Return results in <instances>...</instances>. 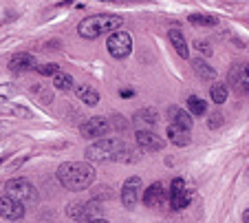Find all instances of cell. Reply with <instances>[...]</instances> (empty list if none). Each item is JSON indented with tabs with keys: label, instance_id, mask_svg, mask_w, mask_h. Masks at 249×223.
Returning a JSON list of instances; mask_svg holds the SVG:
<instances>
[{
	"label": "cell",
	"instance_id": "2e32d148",
	"mask_svg": "<svg viewBox=\"0 0 249 223\" xmlns=\"http://www.w3.org/2000/svg\"><path fill=\"white\" fill-rule=\"evenodd\" d=\"M192 199H194V190L185 186L181 192H177V195L170 197V208L172 210H183V208H188V205L192 204Z\"/></svg>",
	"mask_w": 249,
	"mask_h": 223
},
{
	"label": "cell",
	"instance_id": "8992f818",
	"mask_svg": "<svg viewBox=\"0 0 249 223\" xmlns=\"http://www.w3.org/2000/svg\"><path fill=\"white\" fill-rule=\"evenodd\" d=\"M141 199V179L139 177H128L124 181V188H122V204L124 208L128 210H135L137 204Z\"/></svg>",
	"mask_w": 249,
	"mask_h": 223
},
{
	"label": "cell",
	"instance_id": "83f0119b",
	"mask_svg": "<svg viewBox=\"0 0 249 223\" xmlns=\"http://www.w3.org/2000/svg\"><path fill=\"white\" fill-rule=\"evenodd\" d=\"M36 71H38L40 75H53V73L60 71V67H57V64H53V62H47V64H40V67H36Z\"/></svg>",
	"mask_w": 249,
	"mask_h": 223
},
{
	"label": "cell",
	"instance_id": "277c9868",
	"mask_svg": "<svg viewBox=\"0 0 249 223\" xmlns=\"http://www.w3.org/2000/svg\"><path fill=\"white\" fill-rule=\"evenodd\" d=\"M5 195L14 197V199L22 201V204H33V201L38 199V192H36V186L31 184L29 179H9L5 184Z\"/></svg>",
	"mask_w": 249,
	"mask_h": 223
},
{
	"label": "cell",
	"instance_id": "cb8c5ba5",
	"mask_svg": "<svg viewBox=\"0 0 249 223\" xmlns=\"http://www.w3.org/2000/svg\"><path fill=\"white\" fill-rule=\"evenodd\" d=\"M190 22L203 24V27H214L218 20H216V16H212V14H190Z\"/></svg>",
	"mask_w": 249,
	"mask_h": 223
},
{
	"label": "cell",
	"instance_id": "4fadbf2b",
	"mask_svg": "<svg viewBox=\"0 0 249 223\" xmlns=\"http://www.w3.org/2000/svg\"><path fill=\"white\" fill-rule=\"evenodd\" d=\"M132 122H135L139 129H152V126L159 122V113H157L155 109H141L135 113Z\"/></svg>",
	"mask_w": 249,
	"mask_h": 223
},
{
	"label": "cell",
	"instance_id": "603a6c76",
	"mask_svg": "<svg viewBox=\"0 0 249 223\" xmlns=\"http://www.w3.org/2000/svg\"><path fill=\"white\" fill-rule=\"evenodd\" d=\"M188 111H190V115H205L207 104L198 97V95H190L188 97Z\"/></svg>",
	"mask_w": 249,
	"mask_h": 223
},
{
	"label": "cell",
	"instance_id": "7402d4cb",
	"mask_svg": "<svg viewBox=\"0 0 249 223\" xmlns=\"http://www.w3.org/2000/svg\"><path fill=\"white\" fill-rule=\"evenodd\" d=\"M53 86L55 89H60V91H71L73 89V77L69 75V73H62V71H57V73H53Z\"/></svg>",
	"mask_w": 249,
	"mask_h": 223
},
{
	"label": "cell",
	"instance_id": "4dcf8cb0",
	"mask_svg": "<svg viewBox=\"0 0 249 223\" xmlns=\"http://www.w3.org/2000/svg\"><path fill=\"white\" fill-rule=\"evenodd\" d=\"M194 47L201 49L203 56H212V44L207 42V40H196V42H194Z\"/></svg>",
	"mask_w": 249,
	"mask_h": 223
},
{
	"label": "cell",
	"instance_id": "ba28073f",
	"mask_svg": "<svg viewBox=\"0 0 249 223\" xmlns=\"http://www.w3.org/2000/svg\"><path fill=\"white\" fill-rule=\"evenodd\" d=\"M0 217L9 219V221H18V219H22L24 217L22 201L14 199V197H9V195L0 197Z\"/></svg>",
	"mask_w": 249,
	"mask_h": 223
},
{
	"label": "cell",
	"instance_id": "30bf717a",
	"mask_svg": "<svg viewBox=\"0 0 249 223\" xmlns=\"http://www.w3.org/2000/svg\"><path fill=\"white\" fill-rule=\"evenodd\" d=\"M230 84L238 93L249 95V64H238L230 71Z\"/></svg>",
	"mask_w": 249,
	"mask_h": 223
},
{
	"label": "cell",
	"instance_id": "d6a6232c",
	"mask_svg": "<svg viewBox=\"0 0 249 223\" xmlns=\"http://www.w3.org/2000/svg\"><path fill=\"white\" fill-rule=\"evenodd\" d=\"M128 124H130V122H126V117H119V115L115 117V129H117V130H126Z\"/></svg>",
	"mask_w": 249,
	"mask_h": 223
},
{
	"label": "cell",
	"instance_id": "1f68e13d",
	"mask_svg": "<svg viewBox=\"0 0 249 223\" xmlns=\"http://www.w3.org/2000/svg\"><path fill=\"white\" fill-rule=\"evenodd\" d=\"M221 124H223V115L221 113L210 115V119H207V126H210V129H218Z\"/></svg>",
	"mask_w": 249,
	"mask_h": 223
},
{
	"label": "cell",
	"instance_id": "f546056e",
	"mask_svg": "<svg viewBox=\"0 0 249 223\" xmlns=\"http://www.w3.org/2000/svg\"><path fill=\"white\" fill-rule=\"evenodd\" d=\"M185 188V181L181 179V177H177V179H172V184H170V197L177 195V192H181V190Z\"/></svg>",
	"mask_w": 249,
	"mask_h": 223
},
{
	"label": "cell",
	"instance_id": "8fae6325",
	"mask_svg": "<svg viewBox=\"0 0 249 223\" xmlns=\"http://www.w3.org/2000/svg\"><path fill=\"white\" fill-rule=\"evenodd\" d=\"M141 201L148 205V208H161L165 204V190L161 186V181H155L150 188L141 195Z\"/></svg>",
	"mask_w": 249,
	"mask_h": 223
},
{
	"label": "cell",
	"instance_id": "52a82bcc",
	"mask_svg": "<svg viewBox=\"0 0 249 223\" xmlns=\"http://www.w3.org/2000/svg\"><path fill=\"white\" fill-rule=\"evenodd\" d=\"M110 129V122L106 117H102V115H95V117L86 119L84 124L80 126V133L84 135V137H104V135L108 133Z\"/></svg>",
	"mask_w": 249,
	"mask_h": 223
},
{
	"label": "cell",
	"instance_id": "44dd1931",
	"mask_svg": "<svg viewBox=\"0 0 249 223\" xmlns=\"http://www.w3.org/2000/svg\"><path fill=\"white\" fill-rule=\"evenodd\" d=\"M227 93H230V89H227V84H223V82L212 84V89H210V95H212V102H214V104H223V102L227 100Z\"/></svg>",
	"mask_w": 249,
	"mask_h": 223
},
{
	"label": "cell",
	"instance_id": "6da1fadb",
	"mask_svg": "<svg viewBox=\"0 0 249 223\" xmlns=\"http://www.w3.org/2000/svg\"><path fill=\"white\" fill-rule=\"evenodd\" d=\"M84 155L89 162H108V159L110 162H137L139 159V155L117 137H99L86 148Z\"/></svg>",
	"mask_w": 249,
	"mask_h": 223
},
{
	"label": "cell",
	"instance_id": "e575fe53",
	"mask_svg": "<svg viewBox=\"0 0 249 223\" xmlns=\"http://www.w3.org/2000/svg\"><path fill=\"white\" fill-rule=\"evenodd\" d=\"M243 221H245V223H249V210H247V212L243 214Z\"/></svg>",
	"mask_w": 249,
	"mask_h": 223
},
{
	"label": "cell",
	"instance_id": "d4e9b609",
	"mask_svg": "<svg viewBox=\"0 0 249 223\" xmlns=\"http://www.w3.org/2000/svg\"><path fill=\"white\" fill-rule=\"evenodd\" d=\"M0 115H20V117H31V111L24 106H2Z\"/></svg>",
	"mask_w": 249,
	"mask_h": 223
},
{
	"label": "cell",
	"instance_id": "4316f807",
	"mask_svg": "<svg viewBox=\"0 0 249 223\" xmlns=\"http://www.w3.org/2000/svg\"><path fill=\"white\" fill-rule=\"evenodd\" d=\"M82 210H84V201H75V204H71L69 208H66V214H69L71 219H80Z\"/></svg>",
	"mask_w": 249,
	"mask_h": 223
},
{
	"label": "cell",
	"instance_id": "3957f363",
	"mask_svg": "<svg viewBox=\"0 0 249 223\" xmlns=\"http://www.w3.org/2000/svg\"><path fill=\"white\" fill-rule=\"evenodd\" d=\"M124 24L122 16H110V14H99V16H89L77 24V34L82 38L95 40L104 34H110V31H117Z\"/></svg>",
	"mask_w": 249,
	"mask_h": 223
},
{
	"label": "cell",
	"instance_id": "d590c367",
	"mask_svg": "<svg viewBox=\"0 0 249 223\" xmlns=\"http://www.w3.org/2000/svg\"><path fill=\"white\" fill-rule=\"evenodd\" d=\"M108 2H113V0H108Z\"/></svg>",
	"mask_w": 249,
	"mask_h": 223
},
{
	"label": "cell",
	"instance_id": "ac0fdd59",
	"mask_svg": "<svg viewBox=\"0 0 249 223\" xmlns=\"http://www.w3.org/2000/svg\"><path fill=\"white\" fill-rule=\"evenodd\" d=\"M75 93H77V97H80L84 104H89V106H97L99 104V93L93 89V86L80 84V86H75Z\"/></svg>",
	"mask_w": 249,
	"mask_h": 223
},
{
	"label": "cell",
	"instance_id": "9c48e42d",
	"mask_svg": "<svg viewBox=\"0 0 249 223\" xmlns=\"http://www.w3.org/2000/svg\"><path fill=\"white\" fill-rule=\"evenodd\" d=\"M137 144H139L143 150L155 152V150H163L165 142L159 137L157 133H152L150 129H139L137 130Z\"/></svg>",
	"mask_w": 249,
	"mask_h": 223
},
{
	"label": "cell",
	"instance_id": "f1b7e54d",
	"mask_svg": "<svg viewBox=\"0 0 249 223\" xmlns=\"http://www.w3.org/2000/svg\"><path fill=\"white\" fill-rule=\"evenodd\" d=\"M31 93H33V95H38L40 100H42V104H49V102H51V93H49V91L44 89V86H33Z\"/></svg>",
	"mask_w": 249,
	"mask_h": 223
},
{
	"label": "cell",
	"instance_id": "9a60e30c",
	"mask_svg": "<svg viewBox=\"0 0 249 223\" xmlns=\"http://www.w3.org/2000/svg\"><path fill=\"white\" fill-rule=\"evenodd\" d=\"M168 117H170V122L177 124V126L192 129V115H190V111H183V109H179V106H170Z\"/></svg>",
	"mask_w": 249,
	"mask_h": 223
},
{
	"label": "cell",
	"instance_id": "5b68a950",
	"mask_svg": "<svg viewBox=\"0 0 249 223\" xmlns=\"http://www.w3.org/2000/svg\"><path fill=\"white\" fill-rule=\"evenodd\" d=\"M108 47V53L115 57V60H124V57L130 56V49H132V38L128 31H113L106 42Z\"/></svg>",
	"mask_w": 249,
	"mask_h": 223
},
{
	"label": "cell",
	"instance_id": "7a4b0ae2",
	"mask_svg": "<svg viewBox=\"0 0 249 223\" xmlns=\"http://www.w3.org/2000/svg\"><path fill=\"white\" fill-rule=\"evenodd\" d=\"M57 179L69 190H86L95 181L93 166L86 162H66L57 168Z\"/></svg>",
	"mask_w": 249,
	"mask_h": 223
},
{
	"label": "cell",
	"instance_id": "484cf974",
	"mask_svg": "<svg viewBox=\"0 0 249 223\" xmlns=\"http://www.w3.org/2000/svg\"><path fill=\"white\" fill-rule=\"evenodd\" d=\"M113 197V192H110L108 186H99V188L93 190V199L95 201H104V199H110Z\"/></svg>",
	"mask_w": 249,
	"mask_h": 223
},
{
	"label": "cell",
	"instance_id": "836d02e7",
	"mask_svg": "<svg viewBox=\"0 0 249 223\" xmlns=\"http://www.w3.org/2000/svg\"><path fill=\"white\" fill-rule=\"evenodd\" d=\"M132 95H135L132 91H122V97H132Z\"/></svg>",
	"mask_w": 249,
	"mask_h": 223
},
{
	"label": "cell",
	"instance_id": "7c38bea8",
	"mask_svg": "<svg viewBox=\"0 0 249 223\" xmlns=\"http://www.w3.org/2000/svg\"><path fill=\"white\" fill-rule=\"evenodd\" d=\"M36 67H38V64H36V57H33L31 53H16L9 60V71H14V73L31 71V69H36Z\"/></svg>",
	"mask_w": 249,
	"mask_h": 223
},
{
	"label": "cell",
	"instance_id": "5bb4252c",
	"mask_svg": "<svg viewBox=\"0 0 249 223\" xmlns=\"http://www.w3.org/2000/svg\"><path fill=\"white\" fill-rule=\"evenodd\" d=\"M168 139L174 144V146H188L190 144V129L177 126V124H170L168 126Z\"/></svg>",
	"mask_w": 249,
	"mask_h": 223
},
{
	"label": "cell",
	"instance_id": "d6986e66",
	"mask_svg": "<svg viewBox=\"0 0 249 223\" xmlns=\"http://www.w3.org/2000/svg\"><path fill=\"white\" fill-rule=\"evenodd\" d=\"M168 38H170V42H172V47L177 49V53H179L181 57H190L188 42H185L183 34H181L179 29H170V31H168Z\"/></svg>",
	"mask_w": 249,
	"mask_h": 223
},
{
	"label": "cell",
	"instance_id": "e0dca14e",
	"mask_svg": "<svg viewBox=\"0 0 249 223\" xmlns=\"http://www.w3.org/2000/svg\"><path fill=\"white\" fill-rule=\"evenodd\" d=\"M104 219V210H102V201H84V210H82L80 221H102Z\"/></svg>",
	"mask_w": 249,
	"mask_h": 223
},
{
	"label": "cell",
	"instance_id": "ffe728a7",
	"mask_svg": "<svg viewBox=\"0 0 249 223\" xmlns=\"http://www.w3.org/2000/svg\"><path fill=\"white\" fill-rule=\"evenodd\" d=\"M192 69L201 80H214V77H216V71H214L205 60H192Z\"/></svg>",
	"mask_w": 249,
	"mask_h": 223
}]
</instances>
